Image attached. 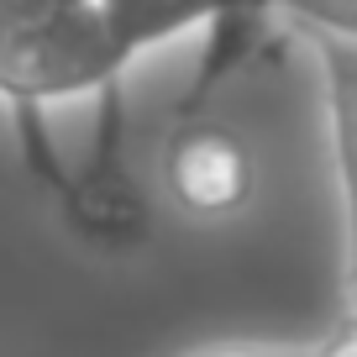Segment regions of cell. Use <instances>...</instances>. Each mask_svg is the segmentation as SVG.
<instances>
[{"instance_id": "obj_1", "label": "cell", "mask_w": 357, "mask_h": 357, "mask_svg": "<svg viewBox=\"0 0 357 357\" xmlns=\"http://www.w3.org/2000/svg\"><path fill=\"white\" fill-rule=\"evenodd\" d=\"M63 211L68 231L100 252H132L153 231V205L126 163V84H105L95 95V142L79 168H58L43 178Z\"/></svg>"}, {"instance_id": "obj_2", "label": "cell", "mask_w": 357, "mask_h": 357, "mask_svg": "<svg viewBox=\"0 0 357 357\" xmlns=\"http://www.w3.org/2000/svg\"><path fill=\"white\" fill-rule=\"evenodd\" d=\"M163 190L190 221H236L257 195V163L242 132L205 116H174L163 142Z\"/></svg>"}, {"instance_id": "obj_3", "label": "cell", "mask_w": 357, "mask_h": 357, "mask_svg": "<svg viewBox=\"0 0 357 357\" xmlns=\"http://www.w3.org/2000/svg\"><path fill=\"white\" fill-rule=\"evenodd\" d=\"M321 79V116H326V153H331L336 205H342V289L357 279V37L305 32Z\"/></svg>"}, {"instance_id": "obj_4", "label": "cell", "mask_w": 357, "mask_h": 357, "mask_svg": "<svg viewBox=\"0 0 357 357\" xmlns=\"http://www.w3.org/2000/svg\"><path fill=\"white\" fill-rule=\"evenodd\" d=\"M211 11H215V0H100L105 43H111L121 74L153 47L200 32L211 22Z\"/></svg>"}, {"instance_id": "obj_5", "label": "cell", "mask_w": 357, "mask_h": 357, "mask_svg": "<svg viewBox=\"0 0 357 357\" xmlns=\"http://www.w3.org/2000/svg\"><path fill=\"white\" fill-rule=\"evenodd\" d=\"M294 37L305 32H331V37H357V0H273Z\"/></svg>"}, {"instance_id": "obj_6", "label": "cell", "mask_w": 357, "mask_h": 357, "mask_svg": "<svg viewBox=\"0 0 357 357\" xmlns=\"http://www.w3.org/2000/svg\"><path fill=\"white\" fill-rule=\"evenodd\" d=\"M200 357H315V352H300V347H215Z\"/></svg>"}, {"instance_id": "obj_7", "label": "cell", "mask_w": 357, "mask_h": 357, "mask_svg": "<svg viewBox=\"0 0 357 357\" xmlns=\"http://www.w3.org/2000/svg\"><path fill=\"white\" fill-rule=\"evenodd\" d=\"M315 357H357V326H342L326 347H315Z\"/></svg>"}, {"instance_id": "obj_8", "label": "cell", "mask_w": 357, "mask_h": 357, "mask_svg": "<svg viewBox=\"0 0 357 357\" xmlns=\"http://www.w3.org/2000/svg\"><path fill=\"white\" fill-rule=\"evenodd\" d=\"M342 310H347V315H342V326H357V279L342 289Z\"/></svg>"}]
</instances>
